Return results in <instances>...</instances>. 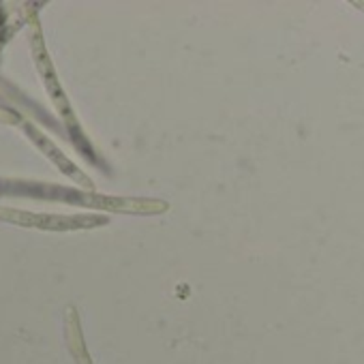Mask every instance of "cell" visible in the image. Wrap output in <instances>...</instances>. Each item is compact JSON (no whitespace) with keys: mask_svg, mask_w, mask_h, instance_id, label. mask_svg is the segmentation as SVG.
<instances>
[{"mask_svg":"<svg viewBox=\"0 0 364 364\" xmlns=\"http://www.w3.org/2000/svg\"><path fill=\"white\" fill-rule=\"evenodd\" d=\"M73 353H75L77 364H90V358L86 355V349H84V345H82V338H77V343L73 345Z\"/></svg>","mask_w":364,"mask_h":364,"instance_id":"obj_1","label":"cell"}]
</instances>
